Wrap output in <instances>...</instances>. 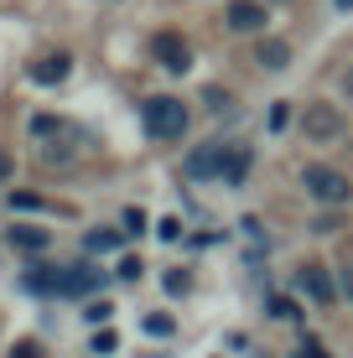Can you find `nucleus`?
Returning a JSON list of instances; mask_svg holds the SVG:
<instances>
[{
    "mask_svg": "<svg viewBox=\"0 0 353 358\" xmlns=\"http://www.w3.org/2000/svg\"><path fill=\"white\" fill-rule=\"evenodd\" d=\"M141 120H145V135H156V141H182V135H187V104L172 99V94L145 99Z\"/></svg>",
    "mask_w": 353,
    "mask_h": 358,
    "instance_id": "1",
    "label": "nucleus"
},
{
    "mask_svg": "<svg viewBox=\"0 0 353 358\" xmlns=\"http://www.w3.org/2000/svg\"><path fill=\"white\" fill-rule=\"evenodd\" d=\"M301 182H307V192L317 197V203H333V208H343L348 197H353V182L343 177V171L322 166V162H312L307 171H301Z\"/></svg>",
    "mask_w": 353,
    "mask_h": 358,
    "instance_id": "2",
    "label": "nucleus"
},
{
    "mask_svg": "<svg viewBox=\"0 0 353 358\" xmlns=\"http://www.w3.org/2000/svg\"><path fill=\"white\" fill-rule=\"evenodd\" d=\"M151 52H156V63L166 73H187L192 68V47H187V36H177V31H161L151 42Z\"/></svg>",
    "mask_w": 353,
    "mask_h": 358,
    "instance_id": "3",
    "label": "nucleus"
},
{
    "mask_svg": "<svg viewBox=\"0 0 353 358\" xmlns=\"http://www.w3.org/2000/svg\"><path fill=\"white\" fill-rule=\"evenodd\" d=\"M104 286V270L94 265H57V296H89Z\"/></svg>",
    "mask_w": 353,
    "mask_h": 358,
    "instance_id": "4",
    "label": "nucleus"
},
{
    "mask_svg": "<svg viewBox=\"0 0 353 358\" xmlns=\"http://www.w3.org/2000/svg\"><path fill=\"white\" fill-rule=\"evenodd\" d=\"M224 156H229V145H198V151L187 156V177H192V182L224 177Z\"/></svg>",
    "mask_w": 353,
    "mask_h": 358,
    "instance_id": "5",
    "label": "nucleus"
},
{
    "mask_svg": "<svg viewBox=\"0 0 353 358\" xmlns=\"http://www.w3.org/2000/svg\"><path fill=\"white\" fill-rule=\"evenodd\" d=\"M296 280H301V291H307V296H312L317 306H333L338 286H333V275H327L322 265H301V270H296Z\"/></svg>",
    "mask_w": 353,
    "mask_h": 358,
    "instance_id": "6",
    "label": "nucleus"
},
{
    "mask_svg": "<svg viewBox=\"0 0 353 358\" xmlns=\"http://www.w3.org/2000/svg\"><path fill=\"white\" fill-rule=\"evenodd\" d=\"M229 27L234 31H265V6L260 0H234L229 6Z\"/></svg>",
    "mask_w": 353,
    "mask_h": 358,
    "instance_id": "7",
    "label": "nucleus"
},
{
    "mask_svg": "<svg viewBox=\"0 0 353 358\" xmlns=\"http://www.w3.org/2000/svg\"><path fill=\"white\" fill-rule=\"evenodd\" d=\"M307 135H312V141H333V135H343V115L327 109V104H317L307 115Z\"/></svg>",
    "mask_w": 353,
    "mask_h": 358,
    "instance_id": "8",
    "label": "nucleus"
},
{
    "mask_svg": "<svg viewBox=\"0 0 353 358\" xmlns=\"http://www.w3.org/2000/svg\"><path fill=\"white\" fill-rule=\"evenodd\" d=\"M68 73H73V57L52 52V57H42V63H31V83H63Z\"/></svg>",
    "mask_w": 353,
    "mask_h": 358,
    "instance_id": "9",
    "label": "nucleus"
},
{
    "mask_svg": "<svg viewBox=\"0 0 353 358\" xmlns=\"http://www.w3.org/2000/svg\"><path fill=\"white\" fill-rule=\"evenodd\" d=\"M254 63L271 68V73H281V68L291 63V47L281 42V36H260V47H254Z\"/></svg>",
    "mask_w": 353,
    "mask_h": 358,
    "instance_id": "10",
    "label": "nucleus"
},
{
    "mask_svg": "<svg viewBox=\"0 0 353 358\" xmlns=\"http://www.w3.org/2000/svg\"><path fill=\"white\" fill-rule=\"evenodd\" d=\"M250 166H254L250 145H229V156H224V182H245Z\"/></svg>",
    "mask_w": 353,
    "mask_h": 358,
    "instance_id": "11",
    "label": "nucleus"
},
{
    "mask_svg": "<svg viewBox=\"0 0 353 358\" xmlns=\"http://www.w3.org/2000/svg\"><path fill=\"white\" fill-rule=\"evenodd\" d=\"M47 239H52V234H47V229H27V224H21V229H10V244H16V250H47Z\"/></svg>",
    "mask_w": 353,
    "mask_h": 358,
    "instance_id": "12",
    "label": "nucleus"
},
{
    "mask_svg": "<svg viewBox=\"0 0 353 358\" xmlns=\"http://www.w3.org/2000/svg\"><path fill=\"white\" fill-rule=\"evenodd\" d=\"M83 244H89V255H104V250H120V234L115 229H94Z\"/></svg>",
    "mask_w": 353,
    "mask_h": 358,
    "instance_id": "13",
    "label": "nucleus"
},
{
    "mask_svg": "<svg viewBox=\"0 0 353 358\" xmlns=\"http://www.w3.org/2000/svg\"><path fill=\"white\" fill-rule=\"evenodd\" d=\"M172 317H166V312H151V317H145V332H151V338H172Z\"/></svg>",
    "mask_w": 353,
    "mask_h": 358,
    "instance_id": "14",
    "label": "nucleus"
},
{
    "mask_svg": "<svg viewBox=\"0 0 353 358\" xmlns=\"http://www.w3.org/2000/svg\"><path fill=\"white\" fill-rule=\"evenodd\" d=\"M271 317H286V322H296V301H291V296H271Z\"/></svg>",
    "mask_w": 353,
    "mask_h": 358,
    "instance_id": "15",
    "label": "nucleus"
},
{
    "mask_svg": "<svg viewBox=\"0 0 353 358\" xmlns=\"http://www.w3.org/2000/svg\"><path fill=\"white\" fill-rule=\"evenodd\" d=\"M166 291H172V296H187V291H192V275H187V270H166Z\"/></svg>",
    "mask_w": 353,
    "mask_h": 358,
    "instance_id": "16",
    "label": "nucleus"
},
{
    "mask_svg": "<svg viewBox=\"0 0 353 358\" xmlns=\"http://www.w3.org/2000/svg\"><path fill=\"white\" fill-rule=\"evenodd\" d=\"M265 125H271L275 135H281V130L291 125V109H286V99H281V104H271V120H265Z\"/></svg>",
    "mask_w": 353,
    "mask_h": 358,
    "instance_id": "17",
    "label": "nucleus"
},
{
    "mask_svg": "<svg viewBox=\"0 0 353 358\" xmlns=\"http://www.w3.org/2000/svg\"><path fill=\"white\" fill-rule=\"evenodd\" d=\"M109 312H115L109 301H89V306H83V317H89L94 327H99V322H109Z\"/></svg>",
    "mask_w": 353,
    "mask_h": 358,
    "instance_id": "18",
    "label": "nucleus"
},
{
    "mask_svg": "<svg viewBox=\"0 0 353 358\" xmlns=\"http://www.w3.org/2000/svg\"><path fill=\"white\" fill-rule=\"evenodd\" d=\"M115 348H120V338H115L109 327H104V332H94V353H115Z\"/></svg>",
    "mask_w": 353,
    "mask_h": 358,
    "instance_id": "19",
    "label": "nucleus"
},
{
    "mask_svg": "<svg viewBox=\"0 0 353 358\" xmlns=\"http://www.w3.org/2000/svg\"><path fill=\"white\" fill-rule=\"evenodd\" d=\"M31 130H36V135H57V130H63V120H52V115H36V120H31Z\"/></svg>",
    "mask_w": 353,
    "mask_h": 358,
    "instance_id": "20",
    "label": "nucleus"
},
{
    "mask_svg": "<svg viewBox=\"0 0 353 358\" xmlns=\"http://www.w3.org/2000/svg\"><path fill=\"white\" fill-rule=\"evenodd\" d=\"M125 234H145V213L141 208H125Z\"/></svg>",
    "mask_w": 353,
    "mask_h": 358,
    "instance_id": "21",
    "label": "nucleus"
},
{
    "mask_svg": "<svg viewBox=\"0 0 353 358\" xmlns=\"http://www.w3.org/2000/svg\"><path fill=\"white\" fill-rule=\"evenodd\" d=\"M120 280H141V260H136V255H125V260H120Z\"/></svg>",
    "mask_w": 353,
    "mask_h": 358,
    "instance_id": "22",
    "label": "nucleus"
},
{
    "mask_svg": "<svg viewBox=\"0 0 353 358\" xmlns=\"http://www.w3.org/2000/svg\"><path fill=\"white\" fill-rule=\"evenodd\" d=\"M10 358H42V348H36V343H31V338H21V343H16V348H10Z\"/></svg>",
    "mask_w": 353,
    "mask_h": 358,
    "instance_id": "23",
    "label": "nucleus"
},
{
    "mask_svg": "<svg viewBox=\"0 0 353 358\" xmlns=\"http://www.w3.org/2000/svg\"><path fill=\"white\" fill-rule=\"evenodd\" d=\"M156 234H161V239H182V224H177V218H161V224H156Z\"/></svg>",
    "mask_w": 353,
    "mask_h": 358,
    "instance_id": "24",
    "label": "nucleus"
},
{
    "mask_svg": "<svg viewBox=\"0 0 353 358\" xmlns=\"http://www.w3.org/2000/svg\"><path fill=\"white\" fill-rule=\"evenodd\" d=\"M203 99H208V109H229V94H224V89H208Z\"/></svg>",
    "mask_w": 353,
    "mask_h": 358,
    "instance_id": "25",
    "label": "nucleus"
},
{
    "mask_svg": "<svg viewBox=\"0 0 353 358\" xmlns=\"http://www.w3.org/2000/svg\"><path fill=\"white\" fill-rule=\"evenodd\" d=\"M296 358H327V353L317 348V343H301V348H296Z\"/></svg>",
    "mask_w": 353,
    "mask_h": 358,
    "instance_id": "26",
    "label": "nucleus"
},
{
    "mask_svg": "<svg viewBox=\"0 0 353 358\" xmlns=\"http://www.w3.org/2000/svg\"><path fill=\"white\" fill-rule=\"evenodd\" d=\"M10 171H16V162H10V156H6V151H0V182H6V177H10Z\"/></svg>",
    "mask_w": 353,
    "mask_h": 358,
    "instance_id": "27",
    "label": "nucleus"
},
{
    "mask_svg": "<svg viewBox=\"0 0 353 358\" xmlns=\"http://www.w3.org/2000/svg\"><path fill=\"white\" fill-rule=\"evenodd\" d=\"M343 296L353 301V265H343Z\"/></svg>",
    "mask_w": 353,
    "mask_h": 358,
    "instance_id": "28",
    "label": "nucleus"
},
{
    "mask_svg": "<svg viewBox=\"0 0 353 358\" xmlns=\"http://www.w3.org/2000/svg\"><path fill=\"white\" fill-rule=\"evenodd\" d=\"M338 10H353V0H338Z\"/></svg>",
    "mask_w": 353,
    "mask_h": 358,
    "instance_id": "29",
    "label": "nucleus"
}]
</instances>
